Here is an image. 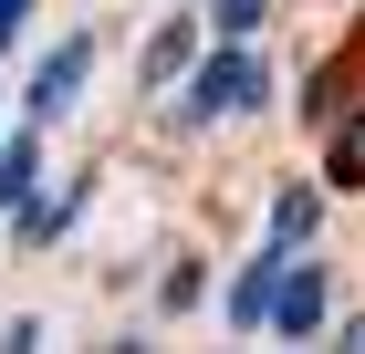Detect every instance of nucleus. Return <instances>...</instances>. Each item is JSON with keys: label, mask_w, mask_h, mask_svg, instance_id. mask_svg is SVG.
I'll return each mask as SVG.
<instances>
[{"label": "nucleus", "mask_w": 365, "mask_h": 354, "mask_svg": "<svg viewBox=\"0 0 365 354\" xmlns=\"http://www.w3.org/2000/svg\"><path fill=\"white\" fill-rule=\"evenodd\" d=\"M261 94H272V73H261V63L230 42V53H209V63H198V83L178 94V115H188V125H220V115H251Z\"/></svg>", "instance_id": "nucleus-1"}, {"label": "nucleus", "mask_w": 365, "mask_h": 354, "mask_svg": "<svg viewBox=\"0 0 365 354\" xmlns=\"http://www.w3.org/2000/svg\"><path fill=\"white\" fill-rule=\"evenodd\" d=\"M84 73H94V42H84V31H73V42H53V53L31 63V83H21V115H31V125L73 115V105H84Z\"/></svg>", "instance_id": "nucleus-2"}, {"label": "nucleus", "mask_w": 365, "mask_h": 354, "mask_svg": "<svg viewBox=\"0 0 365 354\" xmlns=\"http://www.w3.org/2000/svg\"><path fill=\"white\" fill-rule=\"evenodd\" d=\"M313 323H324V261H303V250H282V271H272V323H261V333H282V344H303Z\"/></svg>", "instance_id": "nucleus-3"}, {"label": "nucleus", "mask_w": 365, "mask_h": 354, "mask_svg": "<svg viewBox=\"0 0 365 354\" xmlns=\"http://www.w3.org/2000/svg\"><path fill=\"white\" fill-rule=\"evenodd\" d=\"M31 198H42V125L21 115V136H0V209L21 219Z\"/></svg>", "instance_id": "nucleus-4"}, {"label": "nucleus", "mask_w": 365, "mask_h": 354, "mask_svg": "<svg viewBox=\"0 0 365 354\" xmlns=\"http://www.w3.org/2000/svg\"><path fill=\"white\" fill-rule=\"evenodd\" d=\"M272 271H282V250H272V261H251V271L230 281V323H240V333H261V323H272Z\"/></svg>", "instance_id": "nucleus-5"}, {"label": "nucleus", "mask_w": 365, "mask_h": 354, "mask_svg": "<svg viewBox=\"0 0 365 354\" xmlns=\"http://www.w3.org/2000/svg\"><path fill=\"white\" fill-rule=\"evenodd\" d=\"M313 219H324V198H313V188H282V198H272V250H303Z\"/></svg>", "instance_id": "nucleus-6"}, {"label": "nucleus", "mask_w": 365, "mask_h": 354, "mask_svg": "<svg viewBox=\"0 0 365 354\" xmlns=\"http://www.w3.org/2000/svg\"><path fill=\"white\" fill-rule=\"evenodd\" d=\"M188 42H198V21H168V31H157V42H146V83H178Z\"/></svg>", "instance_id": "nucleus-7"}, {"label": "nucleus", "mask_w": 365, "mask_h": 354, "mask_svg": "<svg viewBox=\"0 0 365 354\" xmlns=\"http://www.w3.org/2000/svg\"><path fill=\"white\" fill-rule=\"evenodd\" d=\"M334 177H344V188H365V125H344V136H334Z\"/></svg>", "instance_id": "nucleus-8"}, {"label": "nucleus", "mask_w": 365, "mask_h": 354, "mask_svg": "<svg viewBox=\"0 0 365 354\" xmlns=\"http://www.w3.org/2000/svg\"><path fill=\"white\" fill-rule=\"evenodd\" d=\"M31 11H42V0H0V53H11V42L31 31Z\"/></svg>", "instance_id": "nucleus-9"}]
</instances>
